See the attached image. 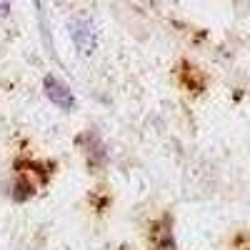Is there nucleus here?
Instances as JSON below:
<instances>
[{
    "instance_id": "obj_1",
    "label": "nucleus",
    "mask_w": 250,
    "mask_h": 250,
    "mask_svg": "<svg viewBox=\"0 0 250 250\" xmlns=\"http://www.w3.org/2000/svg\"><path fill=\"white\" fill-rule=\"evenodd\" d=\"M70 38H73V43H75V48L80 53L90 55L95 50V45H98V30L93 25V20L78 15L73 23H70Z\"/></svg>"
},
{
    "instance_id": "obj_2",
    "label": "nucleus",
    "mask_w": 250,
    "mask_h": 250,
    "mask_svg": "<svg viewBox=\"0 0 250 250\" xmlns=\"http://www.w3.org/2000/svg\"><path fill=\"white\" fill-rule=\"evenodd\" d=\"M43 90H45V95H48V100L53 103V105H58V108H62V110H73V108H75L73 90L68 88V83L58 80L55 75H45Z\"/></svg>"
}]
</instances>
